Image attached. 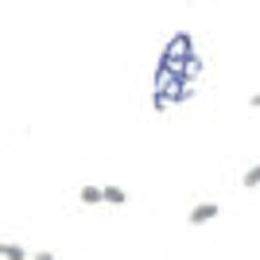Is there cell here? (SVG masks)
<instances>
[{"mask_svg":"<svg viewBox=\"0 0 260 260\" xmlns=\"http://www.w3.org/2000/svg\"><path fill=\"white\" fill-rule=\"evenodd\" d=\"M105 202H109V206H124V202H128V190L117 186V183H109L105 186Z\"/></svg>","mask_w":260,"mask_h":260,"instance_id":"cell-4","label":"cell"},{"mask_svg":"<svg viewBox=\"0 0 260 260\" xmlns=\"http://www.w3.org/2000/svg\"><path fill=\"white\" fill-rule=\"evenodd\" d=\"M249 105H252V109H260V93H252V98H249Z\"/></svg>","mask_w":260,"mask_h":260,"instance_id":"cell-7","label":"cell"},{"mask_svg":"<svg viewBox=\"0 0 260 260\" xmlns=\"http://www.w3.org/2000/svg\"><path fill=\"white\" fill-rule=\"evenodd\" d=\"M78 202H82V206H101V202H105V186H82V190H78Z\"/></svg>","mask_w":260,"mask_h":260,"instance_id":"cell-2","label":"cell"},{"mask_svg":"<svg viewBox=\"0 0 260 260\" xmlns=\"http://www.w3.org/2000/svg\"><path fill=\"white\" fill-rule=\"evenodd\" d=\"M31 260H54V256H51V252H35Z\"/></svg>","mask_w":260,"mask_h":260,"instance_id":"cell-6","label":"cell"},{"mask_svg":"<svg viewBox=\"0 0 260 260\" xmlns=\"http://www.w3.org/2000/svg\"><path fill=\"white\" fill-rule=\"evenodd\" d=\"M0 256H4V260H31V256H27V249L16 245V241H4V245H0Z\"/></svg>","mask_w":260,"mask_h":260,"instance_id":"cell-3","label":"cell"},{"mask_svg":"<svg viewBox=\"0 0 260 260\" xmlns=\"http://www.w3.org/2000/svg\"><path fill=\"white\" fill-rule=\"evenodd\" d=\"M217 214H221L217 202H198V206H190L186 221H190V225H210V221H217Z\"/></svg>","mask_w":260,"mask_h":260,"instance_id":"cell-1","label":"cell"},{"mask_svg":"<svg viewBox=\"0 0 260 260\" xmlns=\"http://www.w3.org/2000/svg\"><path fill=\"white\" fill-rule=\"evenodd\" d=\"M241 186H245V190H256V186H260V163H252L249 171L241 175Z\"/></svg>","mask_w":260,"mask_h":260,"instance_id":"cell-5","label":"cell"}]
</instances>
